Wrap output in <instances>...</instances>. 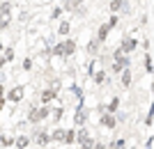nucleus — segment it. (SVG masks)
<instances>
[{
	"label": "nucleus",
	"mask_w": 154,
	"mask_h": 149,
	"mask_svg": "<svg viewBox=\"0 0 154 149\" xmlns=\"http://www.w3.org/2000/svg\"><path fill=\"white\" fill-rule=\"evenodd\" d=\"M129 64H131V58L124 55V53L117 48V51L113 53V67H110V71H113V73H120L122 69H129Z\"/></svg>",
	"instance_id": "f257e3e1"
},
{
	"label": "nucleus",
	"mask_w": 154,
	"mask_h": 149,
	"mask_svg": "<svg viewBox=\"0 0 154 149\" xmlns=\"http://www.w3.org/2000/svg\"><path fill=\"white\" fill-rule=\"evenodd\" d=\"M23 94H26V85H14V87L5 90V101H9V103H21V101H23Z\"/></svg>",
	"instance_id": "f03ea898"
},
{
	"label": "nucleus",
	"mask_w": 154,
	"mask_h": 149,
	"mask_svg": "<svg viewBox=\"0 0 154 149\" xmlns=\"http://www.w3.org/2000/svg\"><path fill=\"white\" fill-rule=\"evenodd\" d=\"M30 142H35L37 147H48L51 145V136H48V129H35V133L30 136Z\"/></svg>",
	"instance_id": "7ed1b4c3"
},
{
	"label": "nucleus",
	"mask_w": 154,
	"mask_h": 149,
	"mask_svg": "<svg viewBox=\"0 0 154 149\" xmlns=\"http://www.w3.org/2000/svg\"><path fill=\"white\" fill-rule=\"evenodd\" d=\"M76 142L81 145V149H92V145H94L97 140L90 136V129L81 126V129H78V133H76Z\"/></svg>",
	"instance_id": "20e7f679"
},
{
	"label": "nucleus",
	"mask_w": 154,
	"mask_h": 149,
	"mask_svg": "<svg viewBox=\"0 0 154 149\" xmlns=\"http://www.w3.org/2000/svg\"><path fill=\"white\" fill-rule=\"evenodd\" d=\"M136 48H138V39H136V37H124V39H122V44H120V51H122L124 55L134 53Z\"/></svg>",
	"instance_id": "39448f33"
},
{
	"label": "nucleus",
	"mask_w": 154,
	"mask_h": 149,
	"mask_svg": "<svg viewBox=\"0 0 154 149\" xmlns=\"http://www.w3.org/2000/svg\"><path fill=\"white\" fill-rule=\"evenodd\" d=\"M60 44H62V53H64V58H71V55L76 53V41H74L71 37H69V39H62Z\"/></svg>",
	"instance_id": "423d86ee"
},
{
	"label": "nucleus",
	"mask_w": 154,
	"mask_h": 149,
	"mask_svg": "<svg viewBox=\"0 0 154 149\" xmlns=\"http://www.w3.org/2000/svg\"><path fill=\"white\" fill-rule=\"evenodd\" d=\"M55 99H58V94H55L53 90H48V87H46V90L39 94V103H42V106H51Z\"/></svg>",
	"instance_id": "0eeeda50"
},
{
	"label": "nucleus",
	"mask_w": 154,
	"mask_h": 149,
	"mask_svg": "<svg viewBox=\"0 0 154 149\" xmlns=\"http://www.w3.org/2000/svg\"><path fill=\"white\" fill-rule=\"evenodd\" d=\"M108 34H110V28H108V23H101V25H99V30H97V41H99V44H106V41H108Z\"/></svg>",
	"instance_id": "6e6552de"
},
{
	"label": "nucleus",
	"mask_w": 154,
	"mask_h": 149,
	"mask_svg": "<svg viewBox=\"0 0 154 149\" xmlns=\"http://www.w3.org/2000/svg\"><path fill=\"white\" fill-rule=\"evenodd\" d=\"M88 117H90V110L81 106V108H78V112L74 115V124H76V126H83V124L88 122Z\"/></svg>",
	"instance_id": "1a4fd4ad"
},
{
	"label": "nucleus",
	"mask_w": 154,
	"mask_h": 149,
	"mask_svg": "<svg viewBox=\"0 0 154 149\" xmlns=\"http://www.w3.org/2000/svg\"><path fill=\"white\" fill-rule=\"evenodd\" d=\"M99 124H101L103 129H108V131H113L117 126V122H115V117L113 115H108V112H103L101 115V119H99Z\"/></svg>",
	"instance_id": "9d476101"
},
{
	"label": "nucleus",
	"mask_w": 154,
	"mask_h": 149,
	"mask_svg": "<svg viewBox=\"0 0 154 149\" xmlns=\"http://www.w3.org/2000/svg\"><path fill=\"white\" fill-rule=\"evenodd\" d=\"M108 9H110L113 14H117V12H129V7H127V2H124V0H110Z\"/></svg>",
	"instance_id": "9b49d317"
},
{
	"label": "nucleus",
	"mask_w": 154,
	"mask_h": 149,
	"mask_svg": "<svg viewBox=\"0 0 154 149\" xmlns=\"http://www.w3.org/2000/svg\"><path fill=\"white\" fill-rule=\"evenodd\" d=\"M14 147L16 149H28L30 147V136H16L14 138Z\"/></svg>",
	"instance_id": "f8f14e48"
},
{
	"label": "nucleus",
	"mask_w": 154,
	"mask_h": 149,
	"mask_svg": "<svg viewBox=\"0 0 154 149\" xmlns=\"http://www.w3.org/2000/svg\"><path fill=\"white\" fill-rule=\"evenodd\" d=\"M48 136H51V142H60L62 145L64 142V129H53V131H48Z\"/></svg>",
	"instance_id": "ddd939ff"
},
{
	"label": "nucleus",
	"mask_w": 154,
	"mask_h": 149,
	"mask_svg": "<svg viewBox=\"0 0 154 149\" xmlns=\"http://www.w3.org/2000/svg\"><path fill=\"white\" fill-rule=\"evenodd\" d=\"M131 80H134L131 69H122V71H120V83H122V87H129V85H131Z\"/></svg>",
	"instance_id": "4468645a"
},
{
	"label": "nucleus",
	"mask_w": 154,
	"mask_h": 149,
	"mask_svg": "<svg viewBox=\"0 0 154 149\" xmlns=\"http://www.w3.org/2000/svg\"><path fill=\"white\" fill-rule=\"evenodd\" d=\"M69 32H71V21H67V19L60 21V25H58V34H60V37H67Z\"/></svg>",
	"instance_id": "2eb2a0df"
},
{
	"label": "nucleus",
	"mask_w": 154,
	"mask_h": 149,
	"mask_svg": "<svg viewBox=\"0 0 154 149\" xmlns=\"http://www.w3.org/2000/svg\"><path fill=\"white\" fill-rule=\"evenodd\" d=\"M117 110H120V97H113L110 103H108V108H106V112H108V115H115Z\"/></svg>",
	"instance_id": "dca6fc26"
},
{
	"label": "nucleus",
	"mask_w": 154,
	"mask_h": 149,
	"mask_svg": "<svg viewBox=\"0 0 154 149\" xmlns=\"http://www.w3.org/2000/svg\"><path fill=\"white\" fill-rule=\"evenodd\" d=\"M76 142V131L74 129H64V142L62 145H74Z\"/></svg>",
	"instance_id": "f3484780"
},
{
	"label": "nucleus",
	"mask_w": 154,
	"mask_h": 149,
	"mask_svg": "<svg viewBox=\"0 0 154 149\" xmlns=\"http://www.w3.org/2000/svg\"><path fill=\"white\" fill-rule=\"evenodd\" d=\"M143 67H145V71H147V76H152V71H154V64H152V53H145V60H143Z\"/></svg>",
	"instance_id": "a211bd4d"
},
{
	"label": "nucleus",
	"mask_w": 154,
	"mask_h": 149,
	"mask_svg": "<svg viewBox=\"0 0 154 149\" xmlns=\"http://www.w3.org/2000/svg\"><path fill=\"white\" fill-rule=\"evenodd\" d=\"M99 41H97V39H90V41H88V46H85V48H88V55H97V51H99Z\"/></svg>",
	"instance_id": "6ab92c4d"
},
{
	"label": "nucleus",
	"mask_w": 154,
	"mask_h": 149,
	"mask_svg": "<svg viewBox=\"0 0 154 149\" xmlns=\"http://www.w3.org/2000/svg\"><path fill=\"white\" fill-rule=\"evenodd\" d=\"M62 115H64V110L60 108V106H58V108H51V119H53V124H58L60 119H62Z\"/></svg>",
	"instance_id": "aec40b11"
},
{
	"label": "nucleus",
	"mask_w": 154,
	"mask_h": 149,
	"mask_svg": "<svg viewBox=\"0 0 154 149\" xmlns=\"http://www.w3.org/2000/svg\"><path fill=\"white\" fill-rule=\"evenodd\" d=\"M2 58H5V62H14V60H16V51L9 46V48H5V55H2Z\"/></svg>",
	"instance_id": "412c9836"
},
{
	"label": "nucleus",
	"mask_w": 154,
	"mask_h": 149,
	"mask_svg": "<svg viewBox=\"0 0 154 149\" xmlns=\"http://www.w3.org/2000/svg\"><path fill=\"white\" fill-rule=\"evenodd\" d=\"M51 58H64V53H62V44H55L51 48Z\"/></svg>",
	"instance_id": "4be33fe9"
},
{
	"label": "nucleus",
	"mask_w": 154,
	"mask_h": 149,
	"mask_svg": "<svg viewBox=\"0 0 154 149\" xmlns=\"http://www.w3.org/2000/svg\"><path fill=\"white\" fill-rule=\"evenodd\" d=\"M94 83H97V85H103V83H106V71H103V69L94 73Z\"/></svg>",
	"instance_id": "5701e85b"
},
{
	"label": "nucleus",
	"mask_w": 154,
	"mask_h": 149,
	"mask_svg": "<svg viewBox=\"0 0 154 149\" xmlns=\"http://www.w3.org/2000/svg\"><path fill=\"white\" fill-rule=\"evenodd\" d=\"M106 23H108V28H110V30H113V28H115L117 23H120V16H117V14H110V19L106 21Z\"/></svg>",
	"instance_id": "b1692460"
},
{
	"label": "nucleus",
	"mask_w": 154,
	"mask_h": 149,
	"mask_svg": "<svg viewBox=\"0 0 154 149\" xmlns=\"http://www.w3.org/2000/svg\"><path fill=\"white\" fill-rule=\"evenodd\" d=\"M0 142H2V147H12V145H14V138L12 136H0Z\"/></svg>",
	"instance_id": "393cba45"
},
{
	"label": "nucleus",
	"mask_w": 154,
	"mask_h": 149,
	"mask_svg": "<svg viewBox=\"0 0 154 149\" xmlns=\"http://www.w3.org/2000/svg\"><path fill=\"white\" fill-rule=\"evenodd\" d=\"M152 122H154V117H152V108H149L147 115H145V126H147V129H152Z\"/></svg>",
	"instance_id": "a878e982"
},
{
	"label": "nucleus",
	"mask_w": 154,
	"mask_h": 149,
	"mask_svg": "<svg viewBox=\"0 0 154 149\" xmlns=\"http://www.w3.org/2000/svg\"><path fill=\"white\" fill-rule=\"evenodd\" d=\"M32 69V58H26L23 60V71H30Z\"/></svg>",
	"instance_id": "bb28decb"
},
{
	"label": "nucleus",
	"mask_w": 154,
	"mask_h": 149,
	"mask_svg": "<svg viewBox=\"0 0 154 149\" xmlns=\"http://www.w3.org/2000/svg\"><path fill=\"white\" fill-rule=\"evenodd\" d=\"M60 14H62V7H53V12H51V19H58Z\"/></svg>",
	"instance_id": "cd10ccee"
},
{
	"label": "nucleus",
	"mask_w": 154,
	"mask_h": 149,
	"mask_svg": "<svg viewBox=\"0 0 154 149\" xmlns=\"http://www.w3.org/2000/svg\"><path fill=\"white\" fill-rule=\"evenodd\" d=\"M2 97H5V85L0 83V99H2Z\"/></svg>",
	"instance_id": "c85d7f7f"
},
{
	"label": "nucleus",
	"mask_w": 154,
	"mask_h": 149,
	"mask_svg": "<svg viewBox=\"0 0 154 149\" xmlns=\"http://www.w3.org/2000/svg\"><path fill=\"white\" fill-rule=\"evenodd\" d=\"M5 103H7V101H5V97H2V99H0V112H2V108H5Z\"/></svg>",
	"instance_id": "c756f323"
},
{
	"label": "nucleus",
	"mask_w": 154,
	"mask_h": 149,
	"mask_svg": "<svg viewBox=\"0 0 154 149\" xmlns=\"http://www.w3.org/2000/svg\"><path fill=\"white\" fill-rule=\"evenodd\" d=\"M2 67H5V58H2V55H0V69H2Z\"/></svg>",
	"instance_id": "7c9ffc66"
},
{
	"label": "nucleus",
	"mask_w": 154,
	"mask_h": 149,
	"mask_svg": "<svg viewBox=\"0 0 154 149\" xmlns=\"http://www.w3.org/2000/svg\"><path fill=\"white\" fill-rule=\"evenodd\" d=\"M0 51H2V41H0Z\"/></svg>",
	"instance_id": "2f4dec72"
},
{
	"label": "nucleus",
	"mask_w": 154,
	"mask_h": 149,
	"mask_svg": "<svg viewBox=\"0 0 154 149\" xmlns=\"http://www.w3.org/2000/svg\"><path fill=\"white\" fill-rule=\"evenodd\" d=\"M0 136H2V129H0Z\"/></svg>",
	"instance_id": "473e14b6"
},
{
	"label": "nucleus",
	"mask_w": 154,
	"mask_h": 149,
	"mask_svg": "<svg viewBox=\"0 0 154 149\" xmlns=\"http://www.w3.org/2000/svg\"><path fill=\"white\" fill-rule=\"evenodd\" d=\"M37 149H44V147H37Z\"/></svg>",
	"instance_id": "72a5a7b5"
},
{
	"label": "nucleus",
	"mask_w": 154,
	"mask_h": 149,
	"mask_svg": "<svg viewBox=\"0 0 154 149\" xmlns=\"http://www.w3.org/2000/svg\"><path fill=\"white\" fill-rule=\"evenodd\" d=\"M32 2H37V0H32Z\"/></svg>",
	"instance_id": "f704fd0d"
},
{
	"label": "nucleus",
	"mask_w": 154,
	"mask_h": 149,
	"mask_svg": "<svg viewBox=\"0 0 154 149\" xmlns=\"http://www.w3.org/2000/svg\"><path fill=\"white\" fill-rule=\"evenodd\" d=\"M138 2H140V0H138Z\"/></svg>",
	"instance_id": "c9c22d12"
},
{
	"label": "nucleus",
	"mask_w": 154,
	"mask_h": 149,
	"mask_svg": "<svg viewBox=\"0 0 154 149\" xmlns=\"http://www.w3.org/2000/svg\"><path fill=\"white\" fill-rule=\"evenodd\" d=\"M0 2H2V0H0Z\"/></svg>",
	"instance_id": "e433bc0d"
}]
</instances>
